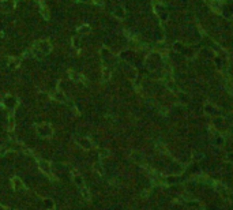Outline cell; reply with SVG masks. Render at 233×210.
Segmentation results:
<instances>
[{"instance_id": "obj_12", "label": "cell", "mask_w": 233, "mask_h": 210, "mask_svg": "<svg viewBox=\"0 0 233 210\" xmlns=\"http://www.w3.org/2000/svg\"><path fill=\"white\" fill-rule=\"evenodd\" d=\"M109 78H110V70L108 67H104V70H102V81H104V82H108Z\"/></svg>"}, {"instance_id": "obj_10", "label": "cell", "mask_w": 233, "mask_h": 210, "mask_svg": "<svg viewBox=\"0 0 233 210\" xmlns=\"http://www.w3.org/2000/svg\"><path fill=\"white\" fill-rule=\"evenodd\" d=\"M12 187H14L15 191H21L23 190V184H22V180H19V178H14L12 179Z\"/></svg>"}, {"instance_id": "obj_15", "label": "cell", "mask_w": 233, "mask_h": 210, "mask_svg": "<svg viewBox=\"0 0 233 210\" xmlns=\"http://www.w3.org/2000/svg\"><path fill=\"white\" fill-rule=\"evenodd\" d=\"M14 128H15V119H14V115H10L8 116V130L10 131H14Z\"/></svg>"}, {"instance_id": "obj_22", "label": "cell", "mask_w": 233, "mask_h": 210, "mask_svg": "<svg viewBox=\"0 0 233 210\" xmlns=\"http://www.w3.org/2000/svg\"><path fill=\"white\" fill-rule=\"evenodd\" d=\"M4 36V34H3V33H0V37H3Z\"/></svg>"}, {"instance_id": "obj_21", "label": "cell", "mask_w": 233, "mask_h": 210, "mask_svg": "<svg viewBox=\"0 0 233 210\" xmlns=\"http://www.w3.org/2000/svg\"><path fill=\"white\" fill-rule=\"evenodd\" d=\"M75 2H87V0H75Z\"/></svg>"}, {"instance_id": "obj_18", "label": "cell", "mask_w": 233, "mask_h": 210, "mask_svg": "<svg viewBox=\"0 0 233 210\" xmlns=\"http://www.w3.org/2000/svg\"><path fill=\"white\" fill-rule=\"evenodd\" d=\"M115 17H117V18H123V15H124V10L123 8H117V10H115Z\"/></svg>"}, {"instance_id": "obj_20", "label": "cell", "mask_w": 233, "mask_h": 210, "mask_svg": "<svg viewBox=\"0 0 233 210\" xmlns=\"http://www.w3.org/2000/svg\"><path fill=\"white\" fill-rule=\"evenodd\" d=\"M106 154H108V153H106L105 150H101V156H102V157H104V156H106Z\"/></svg>"}, {"instance_id": "obj_5", "label": "cell", "mask_w": 233, "mask_h": 210, "mask_svg": "<svg viewBox=\"0 0 233 210\" xmlns=\"http://www.w3.org/2000/svg\"><path fill=\"white\" fill-rule=\"evenodd\" d=\"M4 64L7 65V68H8V70H17L18 67H19V64H21V62H19V60L17 59V57H7L6 60H4Z\"/></svg>"}, {"instance_id": "obj_16", "label": "cell", "mask_w": 233, "mask_h": 210, "mask_svg": "<svg viewBox=\"0 0 233 210\" xmlns=\"http://www.w3.org/2000/svg\"><path fill=\"white\" fill-rule=\"evenodd\" d=\"M74 180H75V183H77V186L83 187V179H82V176H80V175H78V173H75V172H74Z\"/></svg>"}, {"instance_id": "obj_4", "label": "cell", "mask_w": 233, "mask_h": 210, "mask_svg": "<svg viewBox=\"0 0 233 210\" xmlns=\"http://www.w3.org/2000/svg\"><path fill=\"white\" fill-rule=\"evenodd\" d=\"M15 8V0H3L0 2V12H10Z\"/></svg>"}, {"instance_id": "obj_14", "label": "cell", "mask_w": 233, "mask_h": 210, "mask_svg": "<svg viewBox=\"0 0 233 210\" xmlns=\"http://www.w3.org/2000/svg\"><path fill=\"white\" fill-rule=\"evenodd\" d=\"M80 44H82V41H80V37H72V47L75 48V49H80Z\"/></svg>"}, {"instance_id": "obj_17", "label": "cell", "mask_w": 233, "mask_h": 210, "mask_svg": "<svg viewBox=\"0 0 233 210\" xmlns=\"http://www.w3.org/2000/svg\"><path fill=\"white\" fill-rule=\"evenodd\" d=\"M80 191H82V195H83V198L85 199H90V192H89V190L87 188H85V187H82V190H80Z\"/></svg>"}, {"instance_id": "obj_9", "label": "cell", "mask_w": 233, "mask_h": 210, "mask_svg": "<svg viewBox=\"0 0 233 210\" xmlns=\"http://www.w3.org/2000/svg\"><path fill=\"white\" fill-rule=\"evenodd\" d=\"M77 143L83 149H92L93 148V142L89 138H80L77 141Z\"/></svg>"}, {"instance_id": "obj_8", "label": "cell", "mask_w": 233, "mask_h": 210, "mask_svg": "<svg viewBox=\"0 0 233 210\" xmlns=\"http://www.w3.org/2000/svg\"><path fill=\"white\" fill-rule=\"evenodd\" d=\"M38 166H40V169H41V171L44 172L45 175H47V176H49L50 179H53L52 172H50V165H49V163H48V161L38 160Z\"/></svg>"}, {"instance_id": "obj_13", "label": "cell", "mask_w": 233, "mask_h": 210, "mask_svg": "<svg viewBox=\"0 0 233 210\" xmlns=\"http://www.w3.org/2000/svg\"><path fill=\"white\" fill-rule=\"evenodd\" d=\"M78 33L79 34H87V33H90V26L89 25H82V26L78 27Z\"/></svg>"}, {"instance_id": "obj_1", "label": "cell", "mask_w": 233, "mask_h": 210, "mask_svg": "<svg viewBox=\"0 0 233 210\" xmlns=\"http://www.w3.org/2000/svg\"><path fill=\"white\" fill-rule=\"evenodd\" d=\"M32 53L34 57L37 59H42L44 56L49 55L52 52V45L48 40H40V41H35L34 45H33L32 49Z\"/></svg>"}, {"instance_id": "obj_3", "label": "cell", "mask_w": 233, "mask_h": 210, "mask_svg": "<svg viewBox=\"0 0 233 210\" xmlns=\"http://www.w3.org/2000/svg\"><path fill=\"white\" fill-rule=\"evenodd\" d=\"M37 134L42 138H50L53 134V130L50 127V124L48 123H42V124H38L37 126Z\"/></svg>"}, {"instance_id": "obj_6", "label": "cell", "mask_w": 233, "mask_h": 210, "mask_svg": "<svg viewBox=\"0 0 233 210\" xmlns=\"http://www.w3.org/2000/svg\"><path fill=\"white\" fill-rule=\"evenodd\" d=\"M50 97H52L55 101L60 102V104H65V102H67V96H65L63 92H60V90H55V92H52V93H50Z\"/></svg>"}, {"instance_id": "obj_11", "label": "cell", "mask_w": 233, "mask_h": 210, "mask_svg": "<svg viewBox=\"0 0 233 210\" xmlns=\"http://www.w3.org/2000/svg\"><path fill=\"white\" fill-rule=\"evenodd\" d=\"M40 8H41L42 17H44V18L48 21V19H49V12H48V8H47V6H45L44 0H41V2H40Z\"/></svg>"}, {"instance_id": "obj_7", "label": "cell", "mask_w": 233, "mask_h": 210, "mask_svg": "<svg viewBox=\"0 0 233 210\" xmlns=\"http://www.w3.org/2000/svg\"><path fill=\"white\" fill-rule=\"evenodd\" d=\"M68 75H70V78H71L72 82H82L85 86L87 85V79H86L82 74H78V72H75V71H70L68 72Z\"/></svg>"}, {"instance_id": "obj_2", "label": "cell", "mask_w": 233, "mask_h": 210, "mask_svg": "<svg viewBox=\"0 0 233 210\" xmlns=\"http://www.w3.org/2000/svg\"><path fill=\"white\" fill-rule=\"evenodd\" d=\"M17 105H18V98L15 97V96H11V94L4 96V98H3V107L6 108V109H8L10 112L12 113V111L17 108Z\"/></svg>"}, {"instance_id": "obj_19", "label": "cell", "mask_w": 233, "mask_h": 210, "mask_svg": "<svg viewBox=\"0 0 233 210\" xmlns=\"http://www.w3.org/2000/svg\"><path fill=\"white\" fill-rule=\"evenodd\" d=\"M94 168H95V171H98L100 173H102V166H101V164H97V163H95V164H94Z\"/></svg>"}]
</instances>
